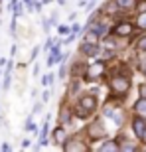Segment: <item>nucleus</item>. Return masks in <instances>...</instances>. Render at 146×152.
<instances>
[{"label": "nucleus", "instance_id": "nucleus-1", "mask_svg": "<svg viewBox=\"0 0 146 152\" xmlns=\"http://www.w3.org/2000/svg\"><path fill=\"white\" fill-rule=\"evenodd\" d=\"M128 89H130V79L126 75H115V77H111V91L117 97L126 95Z\"/></svg>", "mask_w": 146, "mask_h": 152}, {"label": "nucleus", "instance_id": "nucleus-2", "mask_svg": "<svg viewBox=\"0 0 146 152\" xmlns=\"http://www.w3.org/2000/svg\"><path fill=\"white\" fill-rule=\"evenodd\" d=\"M105 71H107L105 61H95V63H91L89 67H87V71H85V79H87V81H95V79L103 77Z\"/></svg>", "mask_w": 146, "mask_h": 152}, {"label": "nucleus", "instance_id": "nucleus-3", "mask_svg": "<svg viewBox=\"0 0 146 152\" xmlns=\"http://www.w3.org/2000/svg\"><path fill=\"white\" fill-rule=\"evenodd\" d=\"M132 130L142 142H146V118L144 117H138L132 121Z\"/></svg>", "mask_w": 146, "mask_h": 152}, {"label": "nucleus", "instance_id": "nucleus-4", "mask_svg": "<svg viewBox=\"0 0 146 152\" xmlns=\"http://www.w3.org/2000/svg\"><path fill=\"white\" fill-rule=\"evenodd\" d=\"M63 148L67 152H79V150H87V146H85L83 142H81V138L79 136H73L71 140H67L65 144H63Z\"/></svg>", "mask_w": 146, "mask_h": 152}, {"label": "nucleus", "instance_id": "nucleus-5", "mask_svg": "<svg viewBox=\"0 0 146 152\" xmlns=\"http://www.w3.org/2000/svg\"><path fill=\"white\" fill-rule=\"evenodd\" d=\"M87 130H89L91 138H105V136H107V130H105V126H103L101 123H91Z\"/></svg>", "mask_w": 146, "mask_h": 152}, {"label": "nucleus", "instance_id": "nucleus-6", "mask_svg": "<svg viewBox=\"0 0 146 152\" xmlns=\"http://www.w3.org/2000/svg\"><path fill=\"white\" fill-rule=\"evenodd\" d=\"M132 30H134V26H132L130 22H120V24H117V28H115V36L126 38V36L132 34Z\"/></svg>", "mask_w": 146, "mask_h": 152}, {"label": "nucleus", "instance_id": "nucleus-7", "mask_svg": "<svg viewBox=\"0 0 146 152\" xmlns=\"http://www.w3.org/2000/svg\"><path fill=\"white\" fill-rule=\"evenodd\" d=\"M79 105L85 107L89 113H93V111L97 109V97L95 95H83L81 99H79Z\"/></svg>", "mask_w": 146, "mask_h": 152}, {"label": "nucleus", "instance_id": "nucleus-8", "mask_svg": "<svg viewBox=\"0 0 146 152\" xmlns=\"http://www.w3.org/2000/svg\"><path fill=\"white\" fill-rule=\"evenodd\" d=\"M99 51H101V45H99V44H89V42H85V44L81 45V53H83V56H87V57L97 56Z\"/></svg>", "mask_w": 146, "mask_h": 152}, {"label": "nucleus", "instance_id": "nucleus-9", "mask_svg": "<svg viewBox=\"0 0 146 152\" xmlns=\"http://www.w3.org/2000/svg\"><path fill=\"white\" fill-rule=\"evenodd\" d=\"M134 113L138 115V117L146 118V97H140V99L134 103Z\"/></svg>", "mask_w": 146, "mask_h": 152}, {"label": "nucleus", "instance_id": "nucleus-10", "mask_svg": "<svg viewBox=\"0 0 146 152\" xmlns=\"http://www.w3.org/2000/svg\"><path fill=\"white\" fill-rule=\"evenodd\" d=\"M89 28L93 30V32H95V34L99 36V38H103V36L107 34V24H105V22H93V24L89 26Z\"/></svg>", "mask_w": 146, "mask_h": 152}, {"label": "nucleus", "instance_id": "nucleus-11", "mask_svg": "<svg viewBox=\"0 0 146 152\" xmlns=\"http://www.w3.org/2000/svg\"><path fill=\"white\" fill-rule=\"evenodd\" d=\"M118 4L120 10H134L136 8V0H115Z\"/></svg>", "mask_w": 146, "mask_h": 152}, {"label": "nucleus", "instance_id": "nucleus-12", "mask_svg": "<svg viewBox=\"0 0 146 152\" xmlns=\"http://www.w3.org/2000/svg\"><path fill=\"white\" fill-rule=\"evenodd\" d=\"M53 140H55L57 144H63V140H65V126H57V129L53 130Z\"/></svg>", "mask_w": 146, "mask_h": 152}, {"label": "nucleus", "instance_id": "nucleus-13", "mask_svg": "<svg viewBox=\"0 0 146 152\" xmlns=\"http://www.w3.org/2000/svg\"><path fill=\"white\" fill-rule=\"evenodd\" d=\"M117 148H120V146H118L115 140H105L101 146H99V150L101 152H111V150H117Z\"/></svg>", "mask_w": 146, "mask_h": 152}, {"label": "nucleus", "instance_id": "nucleus-14", "mask_svg": "<svg viewBox=\"0 0 146 152\" xmlns=\"http://www.w3.org/2000/svg\"><path fill=\"white\" fill-rule=\"evenodd\" d=\"M59 123L61 124H69L71 123V111H69V109H65V107L61 109V113H59Z\"/></svg>", "mask_w": 146, "mask_h": 152}, {"label": "nucleus", "instance_id": "nucleus-15", "mask_svg": "<svg viewBox=\"0 0 146 152\" xmlns=\"http://www.w3.org/2000/svg\"><path fill=\"white\" fill-rule=\"evenodd\" d=\"M99 39H101V38H99L93 30H89V32H87V36H85V42H89V44H99Z\"/></svg>", "mask_w": 146, "mask_h": 152}, {"label": "nucleus", "instance_id": "nucleus-16", "mask_svg": "<svg viewBox=\"0 0 146 152\" xmlns=\"http://www.w3.org/2000/svg\"><path fill=\"white\" fill-rule=\"evenodd\" d=\"M73 113L77 115V117H81V118L89 117V111H87V109H85V107H81V105H79V103H77V107L73 109Z\"/></svg>", "mask_w": 146, "mask_h": 152}, {"label": "nucleus", "instance_id": "nucleus-17", "mask_svg": "<svg viewBox=\"0 0 146 152\" xmlns=\"http://www.w3.org/2000/svg\"><path fill=\"white\" fill-rule=\"evenodd\" d=\"M117 8H118L117 2H111V0H109L107 4H105V8H103V12H107V14H111V16H112V12L117 10Z\"/></svg>", "mask_w": 146, "mask_h": 152}, {"label": "nucleus", "instance_id": "nucleus-18", "mask_svg": "<svg viewBox=\"0 0 146 152\" xmlns=\"http://www.w3.org/2000/svg\"><path fill=\"white\" fill-rule=\"evenodd\" d=\"M136 26L140 30H146V12H142L140 16H138V20H136Z\"/></svg>", "mask_w": 146, "mask_h": 152}, {"label": "nucleus", "instance_id": "nucleus-19", "mask_svg": "<svg viewBox=\"0 0 146 152\" xmlns=\"http://www.w3.org/2000/svg\"><path fill=\"white\" fill-rule=\"evenodd\" d=\"M136 48H138L140 51H146V34L142 36V38L138 39V42H136Z\"/></svg>", "mask_w": 146, "mask_h": 152}, {"label": "nucleus", "instance_id": "nucleus-20", "mask_svg": "<svg viewBox=\"0 0 146 152\" xmlns=\"http://www.w3.org/2000/svg\"><path fill=\"white\" fill-rule=\"evenodd\" d=\"M42 83H44V85H51V83H53V75H45V77L42 79Z\"/></svg>", "mask_w": 146, "mask_h": 152}, {"label": "nucleus", "instance_id": "nucleus-21", "mask_svg": "<svg viewBox=\"0 0 146 152\" xmlns=\"http://www.w3.org/2000/svg\"><path fill=\"white\" fill-rule=\"evenodd\" d=\"M57 32H59V34H61V36H65V34H69L71 30H69L67 26H59V28H57Z\"/></svg>", "mask_w": 146, "mask_h": 152}, {"label": "nucleus", "instance_id": "nucleus-22", "mask_svg": "<svg viewBox=\"0 0 146 152\" xmlns=\"http://www.w3.org/2000/svg\"><path fill=\"white\" fill-rule=\"evenodd\" d=\"M26 130H36V124L32 123V118H28V123H26Z\"/></svg>", "mask_w": 146, "mask_h": 152}, {"label": "nucleus", "instance_id": "nucleus-23", "mask_svg": "<svg viewBox=\"0 0 146 152\" xmlns=\"http://www.w3.org/2000/svg\"><path fill=\"white\" fill-rule=\"evenodd\" d=\"M105 44H107V48H115V38H107Z\"/></svg>", "mask_w": 146, "mask_h": 152}, {"label": "nucleus", "instance_id": "nucleus-24", "mask_svg": "<svg viewBox=\"0 0 146 152\" xmlns=\"http://www.w3.org/2000/svg\"><path fill=\"white\" fill-rule=\"evenodd\" d=\"M140 97H146V83L140 85Z\"/></svg>", "mask_w": 146, "mask_h": 152}, {"label": "nucleus", "instance_id": "nucleus-25", "mask_svg": "<svg viewBox=\"0 0 146 152\" xmlns=\"http://www.w3.org/2000/svg\"><path fill=\"white\" fill-rule=\"evenodd\" d=\"M63 77H65V65L59 67V79H63Z\"/></svg>", "mask_w": 146, "mask_h": 152}, {"label": "nucleus", "instance_id": "nucleus-26", "mask_svg": "<svg viewBox=\"0 0 146 152\" xmlns=\"http://www.w3.org/2000/svg\"><path fill=\"white\" fill-rule=\"evenodd\" d=\"M51 44H53V39H51V38H47V42H45V45H44V48H45V50H50V48H51Z\"/></svg>", "mask_w": 146, "mask_h": 152}, {"label": "nucleus", "instance_id": "nucleus-27", "mask_svg": "<svg viewBox=\"0 0 146 152\" xmlns=\"http://www.w3.org/2000/svg\"><path fill=\"white\" fill-rule=\"evenodd\" d=\"M79 30H81V28H79V24H73V28H71V32H73V34H77Z\"/></svg>", "mask_w": 146, "mask_h": 152}, {"label": "nucleus", "instance_id": "nucleus-28", "mask_svg": "<svg viewBox=\"0 0 146 152\" xmlns=\"http://www.w3.org/2000/svg\"><path fill=\"white\" fill-rule=\"evenodd\" d=\"M140 10H142V12L146 10V2H142V4H140Z\"/></svg>", "mask_w": 146, "mask_h": 152}, {"label": "nucleus", "instance_id": "nucleus-29", "mask_svg": "<svg viewBox=\"0 0 146 152\" xmlns=\"http://www.w3.org/2000/svg\"><path fill=\"white\" fill-rule=\"evenodd\" d=\"M142 73H144V77H146V63L142 65Z\"/></svg>", "mask_w": 146, "mask_h": 152}]
</instances>
